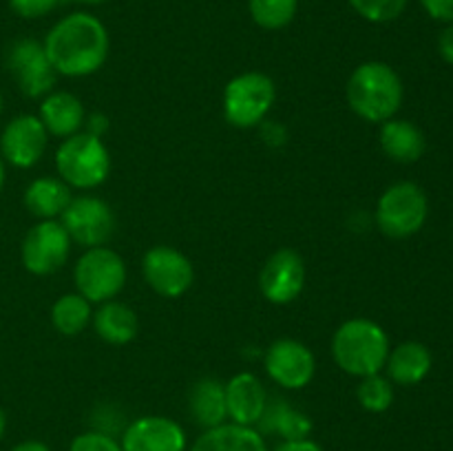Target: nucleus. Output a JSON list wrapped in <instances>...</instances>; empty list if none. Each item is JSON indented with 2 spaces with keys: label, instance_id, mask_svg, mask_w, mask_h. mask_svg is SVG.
<instances>
[{
  "label": "nucleus",
  "instance_id": "f257e3e1",
  "mask_svg": "<svg viewBox=\"0 0 453 451\" xmlns=\"http://www.w3.org/2000/svg\"><path fill=\"white\" fill-rule=\"evenodd\" d=\"M42 47L58 75L87 78L104 66L111 40L100 18L75 11L51 27Z\"/></svg>",
  "mask_w": 453,
  "mask_h": 451
},
{
  "label": "nucleus",
  "instance_id": "f03ea898",
  "mask_svg": "<svg viewBox=\"0 0 453 451\" xmlns=\"http://www.w3.org/2000/svg\"><path fill=\"white\" fill-rule=\"evenodd\" d=\"M348 104L361 119L383 124L398 113L403 104V80L389 65L379 60L363 62L348 80Z\"/></svg>",
  "mask_w": 453,
  "mask_h": 451
},
{
  "label": "nucleus",
  "instance_id": "7ed1b4c3",
  "mask_svg": "<svg viewBox=\"0 0 453 451\" xmlns=\"http://www.w3.org/2000/svg\"><path fill=\"white\" fill-rule=\"evenodd\" d=\"M334 363L349 376L380 374L389 356V339L383 327L370 318H349L332 336Z\"/></svg>",
  "mask_w": 453,
  "mask_h": 451
},
{
  "label": "nucleus",
  "instance_id": "20e7f679",
  "mask_svg": "<svg viewBox=\"0 0 453 451\" xmlns=\"http://www.w3.org/2000/svg\"><path fill=\"white\" fill-rule=\"evenodd\" d=\"M56 168L60 180L69 188H97L104 184L111 172L109 149L100 137L80 131L62 140V144L58 146Z\"/></svg>",
  "mask_w": 453,
  "mask_h": 451
},
{
  "label": "nucleus",
  "instance_id": "39448f33",
  "mask_svg": "<svg viewBox=\"0 0 453 451\" xmlns=\"http://www.w3.org/2000/svg\"><path fill=\"white\" fill-rule=\"evenodd\" d=\"M427 195L414 181L389 186L376 203V226L389 239H407L427 221Z\"/></svg>",
  "mask_w": 453,
  "mask_h": 451
},
{
  "label": "nucleus",
  "instance_id": "423d86ee",
  "mask_svg": "<svg viewBox=\"0 0 453 451\" xmlns=\"http://www.w3.org/2000/svg\"><path fill=\"white\" fill-rule=\"evenodd\" d=\"M277 100L273 78L261 71H248L226 84L224 115L237 128H252L265 119Z\"/></svg>",
  "mask_w": 453,
  "mask_h": 451
},
{
  "label": "nucleus",
  "instance_id": "0eeeda50",
  "mask_svg": "<svg viewBox=\"0 0 453 451\" xmlns=\"http://www.w3.org/2000/svg\"><path fill=\"white\" fill-rule=\"evenodd\" d=\"M75 287L88 303L113 301L127 286V264L106 246L87 248L73 270Z\"/></svg>",
  "mask_w": 453,
  "mask_h": 451
},
{
  "label": "nucleus",
  "instance_id": "6e6552de",
  "mask_svg": "<svg viewBox=\"0 0 453 451\" xmlns=\"http://www.w3.org/2000/svg\"><path fill=\"white\" fill-rule=\"evenodd\" d=\"M71 241L82 248L106 246L115 234V212L104 199L93 195H80L69 202L58 219Z\"/></svg>",
  "mask_w": 453,
  "mask_h": 451
},
{
  "label": "nucleus",
  "instance_id": "1a4fd4ad",
  "mask_svg": "<svg viewBox=\"0 0 453 451\" xmlns=\"http://www.w3.org/2000/svg\"><path fill=\"white\" fill-rule=\"evenodd\" d=\"M71 252V239L58 219L38 221L22 239L20 256L27 272L35 277H49L66 264Z\"/></svg>",
  "mask_w": 453,
  "mask_h": 451
},
{
  "label": "nucleus",
  "instance_id": "9d476101",
  "mask_svg": "<svg viewBox=\"0 0 453 451\" xmlns=\"http://www.w3.org/2000/svg\"><path fill=\"white\" fill-rule=\"evenodd\" d=\"M7 69L27 97H44L56 87V69L49 62L42 42L34 38H20L9 47Z\"/></svg>",
  "mask_w": 453,
  "mask_h": 451
},
{
  "label": "nucleus",
  "instance_id": "9b49d317",
  "mask_svg": "<svg viewBox=\"0 0 453 451\" xmlns=\"http://www.w3.org/2000/svg\"><path fill=\"white\" fill-rule=\"evenodd\" d=\"M142 274L153 292L164 299H180L190 290L195 279L193 264L184 252L171 246H155L142 259Z\"/></svg>",
  "mask_w": 453,
  "mask_h": 451
},
{
  "label": "nucleus",
  "instance_id": "f8f14e48",
  "mask_svg": "<svg viewBox=\"0 0 453 451\" xmlns=\"http://www.w3.org/2000/svg\"><path fill=\"white\" fill-rule=\"evenodd\" d=\"M265 371L283 389H303L317 374L312 349L296 339H279L265 349Z\"/></svg>",
  "mask_w": 453,
  "mask_h": 451
},
{
  "label": "nucleus",
  "instance_id": "ddd939ff",
  "mask_svg": "<svg viewBox=\"0 0 453 451\" xmlns=\"http://www.w3.org/2000/svg\"><path fill=\"white\" fill-rule=\"evenodd\" d=\"M303 256L292 248H281L265 259L259 272V290L265 301L274 305L292 303L303 292Z\"/></svg>",
  "mask_w": 453,
  "mask_h": 451
},
{
  "label": "nucleus",
  "instance_id": "4468645a",
  "mask_svg": "<svg viewBox=\"0 0 453 451\" xmlns=\"http://www.w3.org/2000/svg\"><path fill=\"white\" fill-rule=\"evenodd\" d=\"M49 133L35 115H18L0 135V155L16 168H31L42 159L47 150Z\"/></svg>",
  "mask_w": 453,
  "mask_h": 451
},
{
  "label": "nucleus",
  "instance_id": "2eb2a0df",
  "mask_svg": "<svg viewBox=\"0 0 453 451\" xmlns=\"http://www.w3.org/2000/svg\"><path fill=\"white\" fill-rule=\"evenodd\" d=\"M119 445L122 451H186L188 438L184 427L166 416H142L124 427Z\"/></svg>",
  "mask_w": 453,
  "mask_h": 451
},
{
  "label": "nucleus",
  "instance_id": "dca6fc26",
  "mask_svg": "<svg viewBox=\"0 0 453 451\" xmlns=\"http://www.w3.org/2000/svg\"><path fill=\"white\" fill-rule=\"evenodd\" d=\"M268 392L264 383L252 371L234 374L226 383V409H228L230 423L243 424V427H257L268 405Z\"/></svg>",
  "mask_w": 453,
  "mask_h": 451
},
{
  "label": "nucleus",
  "instance_id": "f3484780",
  "mask_svg": "<svg viewBox=\"0 0 453 451\" xmlns=\"http://www.w3.org/2000/svg\"><path fill=\"white\" fill-rule=\"evenodd\" d=\"M38 118L49 135L62 137V140L80 133V128L87 122L84 104L78 96L69 91H53L44 96Z\"/></svg>",
  "mask_w": 453,
  "mask_h": 451
},
{
  "label": "nucleus",
  "instance_id": "a211bd4d",
  "mask_svg": "<svg viewBox=\"0 0 453 451\" xmlns=\"http://www.w3.org/2000/svg\"><path fill=\"white\" fill-rule=\"evenodd\" d=\"M188 411L202 429H212L228 423L226 385L212 376L199 378L188 392Z\"/></svg>",
  "mask_w": 453,
  "mask_h": 451
},
{
  "label": "nucleus",
  "instance_id": "6ab92c4d",
  "mask_svg": "<svg viewBox=\"0 0 453 451\" xmlns=\"http://www.w3.org/2000/svg\"><path fill=\"white\" fill-rule=\"evenodd\" d=\"M432 352L423 343L407 340V343L389 349L385 370H388V378L392 383L411 387V385H418L420 380H425V376L432 370Z\"/></svg>",
  "mask_w": 453,
  "mask_h": 451
},
{
  "label": "nucleus",
  "instance_id": "aec40b11",
  "mask_svg": "<svg viewBox=\"0 0 453 451\" xmlns=\"http://www.w3.org/2000/svg\"><path fill=\"white\" fill-rule=\"evenodd\" d=\"M190 451H268V447H265L264 433H259V429L224 423L219 427L203 429Z\"/></svg>",
  "mask_w": 453,
  "mask_h": 451
},
{
  "label": "nucleus",
  "instance_id": "412c9836",
  "mask_svg": "<svg viewBox=\"0 0 453 451\" xmlns=\"http://www.w3.org/2000/svg\"><path fill=\"white\" fill-rule=\"evenodd\" d=\"M255 429H259V433H274L281 440H301L312 433V420L301 409H295L286 398H268L264 416Z\"/></svg>",
  "mask_w": 453,
  "mask_h": 451
},
{
  "label": "nucleus",
  "instance_id": "4be33fe9",
  "mask_svg": "<svg viewBox=\"0 0 453 451\" xmlns=\"http://www.w3.org/2000/svg\"><path fill=\"white\" fill-rule=\"evenodd\" d=\"M93 327L96 334L109 345H128L140 332V321L131 305L122 301H106L93 312Z\"/></svg>",
  "mask_w": 453,
  "mask_h": 451
},
{
  "label": "nucleus",
  "instance_id": "5701e85b",
  "mask_svg": "<svg viewBox=\"0 0 453 451\" xmlns=\"http://www.w3.org/2000/svg\"><path fill=\"white\" fill-rule=\"evenodd\" d=\"M425 135L407 119H388L380 124V149L398 164H414L425 153Z\"/></svg>",
  "mask_w": 453,
  "mask_h": 451
},
{
  "label": "nucleus",
  "instance_id": "b1692460",
  "mask_svg": "<svg viewBox=\"0 0 453 451\" xmlns=\"http://www.w3.org/2000/svg\"><path fill=\"white\" fill-rule=\"evenodd\" d=\"M71 199V188L60 177H38L25 190V208L40 221L60 219Z\"/></svg>",
  "mask_w": 453,
  "mask_h": 451
},
{
  "label": "nucleus",
  "instance_id": "393cba45",
  "mask_svg": "<svg viewBox=\"0 0 453 451\" xmlns=\"http://www.w3.org/2000/svg\"><path fill=\"white\" fill-rule=\"evenodd\" d=\"M93 318L91 303L78 292L62 294L51 308V323L60 334L78 336L80 332L87 330Z\"/></svg>",
  "mask_w": 453,
  "mask_h": 451
},
{
  "label": "nucleus",
  "instance_id": "a878e982",
  "mask_svg": "<svg viewBox=\"0 0 453 451\" xmlns=\"http://www.w3.org/2000/svg\"><path fill=\"white\" fill-rule=\"evenodd\" d=\"M250 16L261 29H286L296 16L299 0H248Z\"/></svg>",
  "mask_w": 453,
  "mask_h": 451
},
{
  "label": "nucleus",
  "instance_id": "bb28decb",
  "mask_svg": "<svg viewBox=\"0 0 453 451\" xmlns=\"http://www.w3.org/2000/svg\"><path fill=\"white\" fill-rule=\"evenodd\" d=\"M358 405L370 414H383L392 407L394 402V387L392 380L383 374L363 376L357 387Z\"/></svg>",
  "mask_w": 453,
  "mask_h": 451
},
{
  "label": "nucleus",
  "instance_id": "cd10ccee",
  "mask_svg": "<svg viewBox=\"0 0 453 451\" xmlns=\"http://www.w3.org/2000/svg\"><path fill=\"white\" fill-rule=\"evenodd\" d=\"M352 4L354 11L361 18H365L367 22H376V25H383V22H392L405 11L407 3L410 0H348Z\"/></svg>",
  "mask_w": 453,
  "mask_h": 451
},
{
  "label": "nucleus",
  "instance_id": "c85d7f7f",
  "mask_svg": "<svg viewBox=\"0 0 453 451\" xmlns=\"http://www.w3.org/2000/svg\"><path fill=\"white\" fill-rule=\"evenodd\" d=\"M69 451H122V445L115 436L104 432H97V429H91V432L78 433V436L71 440Z\"/></svg>",
  "mask_w": 453,
  "mask_h": 451
},
{
  "label": "nucleus",
  "instance_id": "c756f323",
  "mask_svg": "<svg viewBox=\"0 0 453 451\" xmlns=\"http://www.w3.org/2000/svg\"><path fill=\"white\" fill-rule=\"evenodd\" d=\"M60 0H9V7L20 18H42L58 7Z\"/></svg>",
  "mask_w": 453,
  "mask_h": 451
},
{
  "label": "nucleus",
  "instance_id": "7c9ffc66",
  "mask_svg": "<svg viewBox=\"0 0 453 451\" xmlns=\"http://www.w3.org/2000/svg\"><path fill=\"white\" fill-rule=\"evenodd\" d=\"M420 4L434 20L453 25V0H420Z\"/></svg>",
  "mask_w": 453,
  "mask_h": 451
},
{
  "label": "nucleus",
  "instance_id": "2f4dec72",
  "mask_svg": "<svg viewBox=\"0 0 453 451\" xmlns=\"http://www.w3.org/2000/svg\"><path fill=\"white\" fill-rule=\"evenodd\" d=\"M273 451H323V447L312 438H301V440H281Z\"/></svg>",
  "mask_w": 453,
  "mask_h": 451
},
{
  "label": "nucleus",
  "instance_id": "473e14b6",
  "mask_svg": "<svg viewBox=\"0 0 453 451\" xmlns=\"http://www.w3.org/2000/svg\"><path fill=\"white\" fill-rule=\"evenodd\" d=\"M438 51H441L442 60L453 66V25L447 27L438 38Z\"/></svg>",
  "mask_w": 453,
  "mask_h": 451
},
{
  "label": "nucleus",
  "instance_id": "72a5a7b5",
  "mask_svg": "<svg viewBox=\"0 0 453 451\" xmlns=\"http://www.w3.org/2000/svg\"><path fill=\"white\" fill-rule=\"evenodd\" d=\"M84 126H87V131L84 133H88V135H96L102 140V135H104L106 128H109V119H106L104 115L96 113V115H91V118H87Z\"/></svg>",
  "mask_w": 453,
  "mask_h": 451
},
{
  "label": "nucleus",
  "instance_id": "f704fd0d",
  "mask_svg": "<svg viewBox=\"0 0 453 451\" xmlns=\"http://www.w3.org/2000/svg\"><path fill=\"white\" fill-rule=\"evenodd\" d=\"M9 451H51V449L40 440H25V442H18V445Z\"/></svg>",
  "mask_w": 453,
  "mask_h": 451
},
{
  "label": "nucleus",
  "instance_id": "c9c22d12",
  "mask_svg": "<svg viewBox=\"0 0 453 451\" xmlns=\"http://www.w3.org/2000/svg\"><path fill=\"white\" fill-rule=\"evenodd\" d=\"M4 429H7V416H4L3 407H0V438L4 436Z\"/></svg>",
  "mask_w": 453,
  "mask_h": 451
},
{
  "label": "nucleus",
  "instance_id": "e433bc0d",
  "mask_svg": "<svg viewBox=\"0 0 453 451\" xmlns=\"http://www.w3.org/2000/svg\"><path fill=\"white\" fill-rule=\"evenodd\" d=\"M3 186H4V162L3 157H0V190H3Z\"/></svg>",
  "mask_w": 453,
  "mask_h": 451
},
{
  "label": "nucleus",
  "instance_id": "4c0bfd02",
  "mask_svg": "<svg viewBox=\"0 0 453 451\" xmlns=\"http://www.w3.org/2000/svg\"><path fill=\"white\" fill-rule=\"evenodd\" d=\"M71 3H82V4H102L106 0H71Z\"/></svg>",
  "mask_w": 453,
  "mask_h": 451
},
{
  "label": "nucleus",
  "instance_id": "58836bf2",
  "mask_svg": "<svg viewBox=\"0 0 453 451\" xmlns=\"http://www.w3.org/2000/svg\"><path fill=\"white\" fill-rule=\"evenodd\" d=\"M0 113H3V96H0Z\"/></svg>",
  "mask_w": 453,
  "mask_h": 451
}]
</instances>
